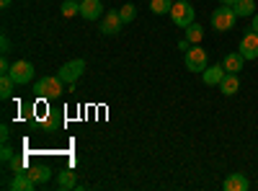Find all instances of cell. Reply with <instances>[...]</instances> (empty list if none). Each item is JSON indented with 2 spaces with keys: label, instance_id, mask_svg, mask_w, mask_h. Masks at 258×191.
<instances>
[{
  "label": "cell",
  "instance_id": "obj_3",
  "mask_svg": "<svg viewBox=\"0 0 258 191\" xmlns=\"http://www.w3.org/2000/svg\"><path fill=\"white\" fill-rule=\"evenodd\" d=\"M83 73H85V59H70L57 70V78L62 83H68V86H75V83L83 78Z\"/></svg>",
  "mask_w": 258,
  "mask_h": 191
},
{
  "label": "cell",
  "instance_id": "obj_32",
  "mask_svg": "<svg viewBox=\"0 0 258 191\" xmlns=\"http://www.w3.org/2000/svg\"><path fill=\"white\" fill-rule=\"evenodd\" d=\"M11 3H13V0H0V6H3V8H8Z\"/></svg>",
  "mask_w": 258,
  "mask_h": 191
},
{
  "label": "cell",
  "instance_id": "obj_20",
  "mask_svg": "<svg viewBox=\"0 0 258 191\" xmlns=\"http://www.w3.org/2000/svg\"><path fill=\"white\" fill-rule=\"evenodd\" d=\"M186 39L191 41V44H202V39H204V29H202L199 24L186 26Z\"/></svg>",
  "mask_w": 258,
  "mask_h": 191
},
{
  "label": "cell",
  "instance_id": "obj_8",
  "mask_svg": "<svg viewBox=\"0 0 258 191\" xmlns=\"http://www.w3.org/2000/svg\"><path fill=\"white\" fill-rule=\"evenodd\" d=\"M121 26H124V21H121L119 11H106V13H103V21H101V34L114 36V34H119V31H121Z\"/></svg>",
  "mask_w": 258,
  "mask_h": 191
},
{
  "label": "cell",
  "instance_id": "obj_23",
  "mask_svg": "<svg viewBox=\"0 0 258 191\" xmlns=\"http://www.w3.org/2000/svg\"><path fill=\"white\" fill-rule=\"evenodd\" d=\"M8 165H11L13 173H24V171H26V158H24V155H13Z\"/></svg>",
  "mask_w": 258,
  "mask_h": 191
},
{
  "label": "cell",
  "instance_id": "obj_18",
  "mask_svg": "<svg viewBox=\"0 0 258 191\" xmlns=\"http://www.w3.org/2000/svg\"><path fill=\"white\" fill-rule=\"evenodd\" d=\"M13 88H16V80L11 75H0V98L8 101L13 96Z\"/></svg>",
  "mask_w": 258,
  "mask_h": 191
},
{
  "label": "cell",
  "instance_id": "obj_30",
  "mask_svg": "<svg viewBox=\"0 0 258 191\" xmlns=\"http://www.w3.org/2000/svg\"><path fill=\"white\" fill-rule=\"evenodd\" d=\"M188 47H191V41H188V39H181V41H178V49H183V52H186Z\"/></svg>",
  "mask_w": 258,
  "mask_h": 191
},
{
  "label": "cell",
  "instance_id": "obj_34",
  "mask_svg": "<svg viewBox=\"0 0 258 191\" xmlns=\"http://www.w3.org/2000/svg\"><path fill=\"white\" fill-rule=\"evenodd\" d=\"M188 3H191V0H188Z\"/></svg>",
  "mask_w": 258,
  "mask_h": 191
},
{
  "label": "cell",
  "instance_id": "obj_24",
  "mask_svg": "<svg viewBox=\"0 0 258 191\" xmlns=\"http://www.w3.org/2000/svg\"><path fill=\"white\" fill-rule=\"evenodd\" d=\"M13 155H16V150H13L8 142H3V150H0V160H3V163H11Z\"/></svg>",
  "mask_w": 258,
  "mask_h": 191
},
{
  "label": "cell",
  "instance_id": "obj_25",
  "mask_svg": "<svg viewBox=\"0 0 258 191\" xmlns=\"http://www.w3.org/2000/svg\"><path fill=\"white\" fill-rule=\"evenodd\" d=\"M57 126H59L57 116H54V114H49V116H47V121H44V130H47V132H52V130H57Z\"/></svg>",
  "mask_w": 258,
  "mask_h": 191
},
{
  "label": "cell",
  "instance_id": "obj_5",
  "mask_svg": "<svg viewBox=\"0 0 258 191\" xmlns=\"http://www.w3.org/2000/svg\"><path fill=\"white\" fill-rule=\"evenodd\" d=\"M34 91H36L39 98H57V96L62 93V80H59V78H52V75L39 78Z\"/></svg>",
  "mask_w": 258,
  "mask_h": 191
},
{
  "label": "cell",
  "instance_id": "obj_21",
  "mask_svg": "<svg viewBox=\"0 0 258 191\" xmlns=\"http://www.w3.org/2000/svg\"><path fill=\"white\" fill-rule=\"evenodd\" d=\"M59 11H62V16H78L80 13V3H78V0H64V3L59 6Z\"/></svg>",
  "mask_w": 258,
  "mask_h": 191
},
{
  "label": "cell",
  "instance_id": "obj_1",
  "mask_svg": "<svg viewBox=\"0 0 258 191\" xmlns=\"http://www.w3.org/2000/svg\"><path fill=\"white\" fill-rule=\"evenodd\" d=\"M183 65H186L188 73H204L209 68V59H207V52L202 49V44H194V47L186 49Z\"/></svg>",
  "mask_w": 258,
  "mask_h": 191
},
{
  "label": "cell",
  "instance_id": "obj_29",
  "mask_svg": "<svg viewBox=\"0 0 258 191\" xmlns=\"http://www.w3.org/2000/svg\"><path fill=\"white\" fill-rule=\"evenodd\" d=\"M250 18H253V21H250V29H253V31L258 34V13H253Z\"/></svg>",
  "mask_w": 258,
  "mask_h": 191
},
{
  "label": "cell",
  "instance_id": "obj_15",
  "mask_svg": "<svg viewBox=\"0 0 258 191\" xmlns=\"http://www.w3.org/2000/svg\"><path fill=\"white\" fill-rule=\"evenodd\" d=\"M243 62H245V57H243L240 52H230V54H225V59H222V68H225L227 73H240V70H243Z\"/></svg>",
  "mask_w": 258,
  "mask_h": 191
},
{
  "label": "cell",
  "instance_id": "obj_17",
  "mask_svg": "<svg viewBox=\"0 0 258 191\" xmlns=\"http://www.w3.org/2000/svg\"><path fill=\"white\" fill-rule=\"evenodd\" d=\"M232 8H235V16L238 18H248L255 13V0H238Z\"/></svg>",
  "mask_w": 258,
  "mask_h": 191
},
{
  "label": "cell",
  "instance_id": "obj_12",
  "mask_svg": "<svg viewBox=\"0 0 258 191\" xmlns=\"http://www.w3.org/2000/svg\"><path fill=\"white\" fill-rule=\"evenodd\" d=\"M225 68L222 65H209L204 73H202V80H204V86H220V80L225 78Z\"/></svg>",
  "mask_w": 258,
  "mask_h": 191
},
{
  "label": "cell",
  "instance_id": "obj_22",
  "mask_svg": "<svg viewBox=\"0 0 258 191\" xmlns=\"http://www.w3.org/2000/svg\"><path fill=\"white\" fill-rule=\"evenodd\" d=\"M119 16H121L124 24H132L135 16H137V8H135L132 3H126V6H121V8H119Z\"/></svg>",
  "mask_w": 258,
  "mask_h": 191
},
{
  "label": "cell",
  "instance_id": "obj_33",
  "mask_svg": "<svg viewBox=\"0 0 258 191\" xmlns=\"http://www.w3.org/2000/svg\"><path fill=\"white\" fill-rule=\"evenodd\" d=\"M78 3H83V0H78Z\"/></svg>",
  "mask_w": 258,
  "mask_h": 191
},
{
  "label": "cell",
  "instance_id": "obj_14",
  "mask_svg": "<svg viewBox=\"0 0 258 191\" xmlns=\"http://www.w3.org/2000/svg\"><path fill=\"white\" fill-rule=\"evenodd\" d=\"M8 188H11V191H34V188H36V183L31 181V176H29V173H16V176H13V181L8 183Z\"/></svg>",
  "mask_w": 258,
  "mask_h": 191
},
{
  "label": "cell",
  "instance_id": "obj_9",
  "mask_svg": "<svg viewBox=\"0 0 258 191\" xmlns=\"http://www.w3.org/2000/svg\"><path fill=\"white\" fill-rule=\"evenodd\" d=\"M80 16H83L85 21H96L98 16H103L101 0H83V3H80Z\"/></svg>",
  "mask_w": 258,
  "mask_h": 191
},
{
  "label": "cell",
  "instance_id": "obj_6",
  "mask_svg": "<svg viewBox=\"0 0 258 191\" xmlns=\"http://www.w3.org/2000/svg\"><path fill=\"white\" fill-rule=\"evenodd\" d=\"M13 80H16V86H24V83H31L34 80V65L29 59H18L11 65V73H8Z\"/></svg>",
  "mask_w": 258,
  "mask_h": 191
},
{
  "label": "cell",
  "instance_id": "obj_13",
  "mask_svg": "<svg viewBox=\"0 0 258 191\" xmlns=\"http://www.w3.org/2000/svg\"><path fill=\"white\" fill-rule=\"evenodd\" d=\"M250 183H248V178L243 176V173H230L225 181H222V188L225 191H245Z\"/></svg>",
  "mask_w": 258,
  "mask_h": 191
},
{
  "label": "cell",
  "instance_id": "obj_27",
  "mask_svg": "<svg viewBox=\"0 0 258 191\" xmlns=\"http://www.w3.org/2000/svg\"><path fill=\"white\" fill-rule=\"evenodd\" d=\"M8 137H11V126H8V124H3V126H0V140L8 142Z\"/></svg>",
  "mask_w": 258,
  "mask_h": 191
},
{
  "label": "cell",
  "instance_id": "obj_4",
  "mask_svg": "<svg viewBox=\"0 0 258 191\" xmlns=\"http://www.w3.org/2000/svg\"><path fill=\"white\" fill-rule=\"evenodd\" d=\"M170 21L178 26V29H186L194 24V8L188 0H176L173 8H170Z\"/></svg>",
  "mask_w": 258,
  "mask_h": 191
},
{
  "label": "cell",
  "instance_id": "obj_11",
  "mask_svg": "<svg viewBox=\"0 0 258 191\" xmlns=\"http://www.w3.org/2000/svg\"><path fill=\"white\" fill-rule=\"evenodd\" d=\"M78 186V173L73 171V168H64V171L57 173V188L59 191H70Z\"/></svg>",
  "mask_w": 258,
  "mask_h": 191
},
{
  "label": "cell",
  "instance_id": "obj_10",
  "mask_svg": "<svg viewBox=\"0 0 258 191\" xmlns=\"http://www.w3.org/2000/svg\"><path fill=\"white\" fill-rule=\"evenodd\" d=\"M225 96H235L240 91V78H238V73H225V78L220 80V86H217Z\"/></svg>",
  "mask_w": 258,
  "mask_h": 191
},
{
  "label": "cell",
  "instance_id": "obj_28",
  "mask_svg": "<svg viewBox=\"0 0 258 191\" xmlns=\"http://www.w3.org/2000/svg\"><path fill=\"white\" fill-rule=\"evenodd\" d=\"M11 73V65H8V59L3 57V59H0V75H8Z\"/></svg>",
  "mask_w": 258,
  "mask_h": 191
},
{
  "label": "cell",
  "instance_id": "obj_2",
  "mask_svg": "<svg viewBox=\"0 0 258 191\" xmlns=\"http://www.w3.org/2000/svg\"><path fill=\"white\" fill-rule=\"evenodd\" d=\"M235 21H238V16H235V8L220 6V8H214V13H212V29H217L220 34H222V31H230V29L235 26Z\"/></svg>",
  "mask_w": 258,
  "mask_h": 191
},
{
  "label": "cell",
  "instance_id": "obj_31",
  "mask_svg": "<svg viewBox=\"0 0 258 191\" xmlns=\"http://www.w3.org/2000/svg\"><path fill=\"white\" fill-rule=\"evenodd\" d=\"M235 3H238V0H220V6H230V8H232Z\"/></svg>",
  "mask_w": 258,
  "mask_h": 191
},
{
  "label": "cell",
  "instance_id": "obj_16",
  "mask_svg": "<svg viewBox=\"0 0 258 191\" xmlns=\"http://www.w3.org/2000/svg\"><path fill=\"white\" fill-rule=\"evenodd\" d=\"M29 176H31V181L39 186V183H47L49 178H52V171L47 165H36V168H31V171H26Z\"/></svg>",
  "mask_w": 258,
  "mask_h": 191
},
{
  "label": "cell",
  "instance_id": "obj_7",
  "mask_svg": "<svg viewBox=\"0 0 258 191\" xmlns=\"http://www.w3.org/2000/svg\"><path fill=\"white\" fill-rule=\"evenodd\" d=\"M238 52L245 57V62H248V59H258V34H255L253 29L243 34V39H240V49H238Z\"/></svg>",
  "mask_w": 258,
  "mask_h": 191
},
{
  "label": "cell",
  "instance_id": "obj_26",
  "mask_svg": "<svg viewBox=\"0 0 258 191\" xmlns=\"http://www.w3.org/2000/svg\"><path fill=\"white\" fill-rule=\"evenodd\" d=\"M0 47H3V49H0L3 54H8V52H11V41H8V36H6V34L0 36Z\"/></svg>",
  "mask_w": 258,
  "mask_h": 191
},
{
  "label": "cell",
  "instance_id": "obj_19",
  "mask_svg": "<svg viewBox=\"0 0 258 191\" xmlns=\"http://www.w3.org/2000/svg\"><path fill=\"white\" fill-rule=\"evenodd\" d=\"M173 3L176 0H150V11H153L155 16H165V13H170Z\"/></svg>",
  "mask_w": 258,
  "mask_h": 191
}]
</instances>
